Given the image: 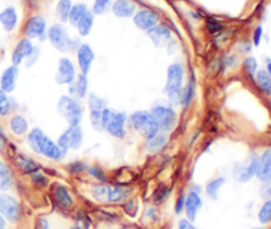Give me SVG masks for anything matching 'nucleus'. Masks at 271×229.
Here are the masks:
<instances>
[{
	"mask_svg": "<svg viewBox=\"0 0 271 229\" xmlns=\"http://www.w3.org/2000/svg\"><path fill=\"white\" fill-rule=\"evenodd\" d=\"M29 147L36 152V154L42 155L48 159L52 161H58L64 156V152L61 151V149L58 147V145L56 142H53L52 139L44 134L41 129L35 127L29 131L28 136H27Z\"/></svg>",
	"mask_w": 271,
	"mask_h": 229,
	"instance_id": "obj_1",
	"label": "nucleus"
},
{
	"mask_svg": "<svg viewBox=\"0 0 271 229\" xmlns=\"http://www.w3.org/2000/svg\"><path fill=\"white\" fill-rule=\"evenodd\" d=\"M57 109L58 113L69 123V126H80L84 109L73 96H62L58 101Z\"/></svg>",
	"mask_w": 271,
	"mask_h": 229,
	"instance_id": "obj_2",
	"label": "nucleus"
},
{
	"mask_svg": "<svg viewBox=\"0 0 271 229\" xmlns=\"http://www.w3.org/2000/svg\"><path fill=\"white\" fill-rule=\"evenodd\" d=\"M129 125L135 131H138L140 135L144 136L145 139L159 132V129L154 118H152L151 113L144 111V110H138V111L131 114L129 118Z\"/></svg>",
	"mask_w": 271,
	"mask_h": 229,
	"instance_id": "obj_3",
	"label": "nucleus"
},
{
	"mask_svg": "<svg viewBox=\"0 0 271 229\" xmlns=\"http://www.w3.org/2000/svg\"><path fill=\"white\" fill-rule=\"evenodd\" d=\"M150 113L155 121L159 131L167 134V132L172 131L176 126L178 117H176V113L172 107L165 106V105H155Z\"/></svg>",
	"mask_w": 271,
	"mask_h": 229,
	"instance_id": "obj_4",
	"label": "nucleus"
},
{
	"mask_svg": "<svg viewBox=\"0 0 271 229\" xmlns=\"http://www.w3.org/2000/svg\"><path fill=\"white\" fill-rule=\"evenodd\" d=\"M82 142H84V132L80 129V126H69L60 135L57 145L61 149V151L66 154L68 150L80 149L82 146Z\"/></svg>",
	"mask_w": 271,
	"mask_h": 229,
	"instance_id": "obj_5",
	"label": "nucleus"
},
{
	"mask_svg": "<svg viewBox=\"0 0 271 229\" xmlns=\"http://www.w3.org/2000/svg\"><path fill=\"white\" fill-rule=\"evenodd\" d=\"M48 39L51 44L60 52H68L75 48L68 31L61 24H55L48 29Z\"/></svg>",
	"mask_w": 271,
	"mask_h": 229,
	"instance_id": "obj_6",
	"label": "nucleus"
},
{
	"mask_svg": "<svg viewBox=\"0 0 271 229\" xmlns=\"http://www.w3.org/2000/svg\"><path fill=\"white\" fill-rule=\"evenodd\" d=\"M184 82V68L179 62L171 64L167 69V82H165V94H171L183 89Z\"/></svg>",
	"mask_w": 271,
	"mask_h": 229,
	"instance_id": "obj_7",
	"label": "nucleus"
},
{
	"mask_svg": "<svg viewBox=\"0 0 271 229\" xmlns=\"http://www.w3.org/2000/svg\"><path fill=\"white\" fill-rule=\"evenodd\" d=\"M258 161L259 158L257 156H252L250 159L245 161L243 163H239L233 170V176L236 178V180L245 183L257 174V168H258Z\"/></svg>",
	"mask_w": 271,
	"mask_h": 229,
	"instance_id": "obj_8",
	"label": "nucleus"
},
{
	"mask_svg": "<svg viewBox=\"0 0 271 229\" xmlns=\"http://www.w3.org/2000/svg\"><path fill=\"white\" fill-rule=\"evenodd\" d=\"M46 32V21L40 15L29 17L24 26V35L27 39H42Z\"/></svg>",
	"mask_w": 271,
	"mask_h": 229,
	"instance_id": "obj_9",
	"label": "nucleus"
},
{
	"mask_svg": "<svg viewBox=\"0 0 271 229\" xmlns=\"http://www.w3.org/2000/svg\"><path fill=\"white\" fill-rule=\"evenodd\" d=\"M77 75H76V66L75 64L69 60V58L64 57L58 61L57 73H56V81L60 85H69L76 80Z\"/></svg>",
	"mask_w": 271,
	"mask_h": 229,
	"instance_id": "obj_10",
	"label": "nucleus"
},
{
	"mask_svg": "<svg viewBox=\"0 0 271 229\" xmlns=\"http://www.w3.org/2000/svg\"><path fill=\"white\" fill-rule=\"evenodd\" d=\"M0 213L4 219H7L11 223L17 221L20 217V207L16 199L8 195H2L0 196Z\"/></svg>",
	"mask_w": 271,
	"mask_h": 229,
	"instance_id": "obj_11",
	"label": "nucleus"
},
{
	"mask_svg": "<svg viewBox=\"0 0 271 229\" xmlns=\"http://www.w3.org/2000/svg\"><path fill=\"white\" fill-rule=\"evenodd\" d=\"M126 121V114L120 113V111H113L111 117H110L109 123H107L106 131L109 132L110 135H113L114 138H125V135H126V129H125Z\"/></svg>",
	"mask_w": 271,
	"mask_h": 229,
	"instance_id": "obj_12",
	"label": "nucleus"
},
{
	"mask_svg": "<svg viewBox=\"0 0 271 229\" xmlns=\"http://www.w3.org/2000/svg\"><path fill=\"white\" fill-rule=\"evenodd\" d=\"M134 24L142 31H150L159 23V15L152 10H140L133 16Z\"/></svg>",
	"mask_w": 271,
	"mask_h": 229,
	"instance_id": "obj_13",
	"label": "nucleus"
},
{
	"mask_svg": "<svg viewBox=\"0 0 271 229\" xmlns=\"http://www.w3.org/2000/svg\"><path fill=\"white\" fill-rule=\"evenodd\" d=\"M149 32L150 39H151L152 44L155 47H164L169 40L172 39V31L169 27H167L165 24H156L155 27H152Z\"/></svg>",
	"mask_w": 271,
	"mask_h": 229,
	"instance_id": "obj_14",
	"label": "nucleus"
},
{
	"mask_svg": "<svg viewBox=\"0 0 271 229\" xmlns=\"http://www.w3.org/2000/svg\"><path fill=\"white\" fill-rule=\"evenodd\" d=\"M77 61H78V66L81 69L82 75L87 76V73L90 72L91 65H93L94 61V52L90 45H87V44H81V45H78Z\"/></svg>",
	"mask_w": 271,
	"mask_h": 229,
	"instance_id": "obj_15",
	"label": "nucleus"
},
{
	"mask_svg": "<svg viewBox=\"0 0 271 229\" xmlns=\"http://www.w3.org/2000/svg\"><path fill=\"white\" fill-rule=\"evenodd\" d=\"M33 51H35V47H33L31 39H27L26 37V39L20 40L12 52L13 65H16L17 66V65L21 64L26 58H28L29 56L32 55Z\"/></svg>",
	"mask_w": 271,
	"mask_h": 229,
	"instance_id": "obj_16",
	"label": "nucleus"
},
{
	"mask_svg": "<svg viewBox=\"0 0 271 229\" xmlns=\"http://www.w3.org/2000/svg\"><path fill=\"white\" fill-rule=\"evenodd\" d=\"M17 77H19V69L16 65L8 66L0 77V89L6 93H11L16 87Z\"/></svg>",
	"mask_w": 271,
	"mask_h": 229,
	"instance_id": "obj_17",
	"label": "nucleus"
},
{
	"mask_svg": "<svg viewBox=\"0 0 271 229\" xmlns=\"http://www.w3.org/2000/svg\"><path fill=\"white\" fill-rule=\"evenodd\" d=\"M111 11L115 16L118 17H131L135 15L136 4L131 0H114L111 4Z\"/></svg>",
	"mask_w": 271,
	"mask_h": 229,
	"instance_id": "obj_18",
	"label": "nucleus"
},
{
	"mask_svg": "<svg viewBox=\"0 0 271 229\" xmlns=\"http://www.w3.org/2000/svg\"><path fill=\"white\" fill-rule=\"evenodd\" d=\"M201 205H203V200H201L200 195L197 194V192H194V191L189 192L188 196L185 197V205H184L188 220H190V221H194V220H196L197 213L200 211Z\"/></svg>",
	"mask_w": 271,
	"mask_h": 229,
	"instance_id": "obj_19",
	"label": "nucleus"
},
{
	"mask_svg": "<svg viewBox=\"0 0 271 229\" xmlns=\"http://www.w3.org/2000/svg\"><path fill=\"white\" fill-rule=\"evenodd\" d=\"M257 176L261 181L270 180L271 179V149L266 150L258 161Z\"/></svg>",
	"mask_w": 271,
	"mask_h": 229,
	"instance_id": "obj_20",
	"label": "nucleus"
},
{
	"mask_svg": "<svg viewBox=\"0 0 271 229\" xmlns=\"http://www.w3.org/2000/svg\"><path fill=\"white\" fill-rule=\"evenodd\" d=\"M167 134L159 131L155 135H152L145 139V150H147V152H150V154H158V152H160L164 149V146L167 145Z\"/></svg>",
	"mask_w": 271,
	"mask_h": 229,
	"instance_id": "obj_21",
	"label": "nucleus"
},
{
	"mask_svg": "<svg viewBox=\"0 0 271 229\" xmlns=\"http://www.w3.org/2000/svg\"><path fill=\"white\" fill-rule=\"evenodd\" d=\"M0 23L3 26L4 31L11 32L16 28L17 24V12L13 7H7L0 12Z\"/></svg>",
	"mask_w": 271,
	"mask_h": 229,
	"instance_id": "obj_22",
	"label": "nucleus"
},
{
	"mask_svg": "<svg viewBox=\"0 0 271 229\" xmlns=\"http://www.w3.org/2000/svg\"><path fill=\"white\" fill-rule=\"evenodd\" d=\"M87 86H89V84H87L86 75H82L81 73V75H78L76 77V80L71 84H69V91H70L71 96H77L80 98H84L86 97Z\"/></svg>",
	"mask_w": 271,
	"mask_h": 229,
	"instance_id": "obj_23",
	"label": "nucleus"
},
{
	"mask_svg": "<svg viewBox=\"0 0 271 229\" xmlns=\"http://www.w3.org/2000/svg\"><path fill=\"white\" fill-rule=\"evenodd\" d=\"M55 200L61 208H69L73 204V197L64 186H56L55 188Z\"/></svg>",
	"mask_w": 271,
	"mask_h": 229,
	"instance_id": "obj_24",
	"label": "nucleus"
},
{
	"mask_svg": "<svg viewBox=\"0 0 271 229\" xmlns=\"http://www.w3.org/2000/svg\"><path fill=\"white\" fill-rule=\"evenodd\" d=\"M10 127L11 131H12L15 135H24V134L28 132V121H27L23 116L16 114V116H13L12 118H11Z\"/></svg>",
	"mask_w": 271,
	"mask_h": 229,
	"instance_id": "obj_25",
	"label": "nucleus"
},
{
	"mask_svg": "<svg viewBox=\"0 0 271 229\" xmlns=\"http://www.w3.org/2000/svg\"><path fill=\"white\" fill-rule=\"evenodd\" d=\"M16 165L17 167L24 172V174H33V172L39 171V166L33 159L28 158L26 155H17L16 156Z\"/></svg>",
	"mask_w": 271,
	"mask_h": 229,
	"instance_id": "obj_26",
	"label": "nucleus"
},
{
	"mask_svg": "<svg viewBox=\"0 0 271 229\" xmlns=\"http://www.w3.org/2000/svg\"><path fill=\"white\" fill-rule=\"evenodd\" d=\"M93 24H94V13L91 12V11H87V12L84 15V17L78 21L76 27H77V31L80 35L87 36L90 33L91 28H93Z\"/></svg>",
	"mask_w": 271,
	"mask_h": 229,
	"instance_id": "obj_27",
	"label": "nucleus"
},
{
	"mask_svg": "<svg viewBox=\"0 0 271 229\" xmlns=\"http://www.w3.org/2000/svg\"><path fill=\"white\" fill-rule=\"evenodd\" d=\"M87 6L85 3H77L75 6H71L70 13H69L68 21L71 24V26H77V23L80 20L84 17L85 13L87 12Z\"/></svg>",
	"mask_w": 271,
	"mask_h": 229,
	"instance_id": "obj_28",
	"label": "nucleus"
},
{
	"mask_svg": "<svg viewBox=\"0 0 271 229\" xmlns=\"http://www.w3.org/2000/svg\"><path fill=\"white\" fill-rule=\"evenodd\" d=\"M257 85L259 86L263 93L266 94H271V77L266 71H259L257 72Z\"/></svg>",
	"mask_w": 271,
	"mask_h": 229,
	"instance_id": "obj_29",
	"label": "nucleus"
},
{
	"mask_svg": "<svg viewBox=\"0 0 271 229\" xmlns=\"http://www.w3.org/2000/svg\"><path fill=\"white\" fill-rule=\"evenodd\" d=\"M71 10V0H58L56 12H57L58 19L61 21H68L69 13Z\"/></svg>",
	"mask_w": 271,
	"mask_h": 229,
	"instance_id": "obj_30",
	"label": "nucleus"
},
{
	"mask_svg": "<svg viewBox=\"0 0 271 229\" xmlns=\"http://www.w3.org/2000/svg\"><path fill=\"white\" fill-rule=\"evenodd\" d=\"M12 184V176H11L10 168L4 163H0V191H7Z\"/></svg>",
	"mask_w": 271,
	"mask_h": 229,
	"instance_id": "obj_31",
	"label": "nucleus"
},
{
	"mask_svg": "<svg viewBox=\"0 0 271 229\" xmlns=\"http://www.w3.org/2000/svg\"><path fill=\"white\" fill-rule=\"evenodd\" d=\"M127 197L126 190L123 187H109V197L107 201L110 203H119Z\"/></svg>",
	"mask_w": 271,
	"mask_h": 229,
	"instance_id": "obj_32",
	"label": "nucleus"
},
{
	"mask_svg": "<svg viewBox=\"0 0 271 229\" xmlns=\"http://www.w3.org/2000/svg\"><path fill=\"white\" fill-rule=\"evenodd\" d=\"M91 195L95 200L104 203V201H107V197H109V187L107 186H104V184H97L94 186L93 190H91Z\"/></svg>",
	"mask_w": 271,
	"mask_h": 229,
	"instance_id": "obj_33",
	"label": "nucleus"
},
{
	"mask_svg": "<svg viewBox=\"0 0 271 229\" xmlns=\"http://www.w3.org/2000/svg\"><path fill=\"white\" fill-rule=\"evenodd\" d=\"M225 178H217L213 179V180H210L209 183L207 184V194L209 195L210 197H213L216 199L217 197V192L221 187H223L224 184H225Z\"/></svg>",
	"mask_w": 271,
	"mask_h": 229,
	"instance_id": "obj_34",
	"label": "nucleus"
},
{
	"mask_svg": "<svg viewBox=\"0 0 271 229\" xmlns=\"http://www.w3.org/2000/svg\"><path fill=\"white\" fill-rule=\"evenodd\" d=\"M194 93H196L194 82L193 81H190V82H188V84L185 85L184 89H183V101H181V105H184V106L189 105V103L192 102V100H193Z\"/></svg>",
	"mask_w": 271,
	"mask_h": 229,
	"instance_id": "obj_35",
	"label": "nucleus"
},
{
	"mask_svg": "<svg viewBox=\"0 0 271 229\" xmlns=\"http://www.w3.org/2000/svg\"><path fill=\"white\" fill-rule=\"evenodd\" d=\"M258 219L262 224L271 223V199H267L266 203L259 210Z\"/></svg>",
	"mask_w": 271,
	"mask_h": 229,
	"instance_id": "obj_36",
	"label": "nucleus"
},
{
	"mask_svg": "<svg viewBox=\"0 0 271 229\" xmlns=\"http://www.w3.org/2000/svg\"><path fill=\"white\" fill-rule=\"evenodd\" d=\"M113 0H94L93 4V11L91 12L94 15H104L109 11L110 6H111Z\"/></svg>",
	"mask_w": 271,
	"mask_h": 229,
	"instance_id": "obj_37",
	"label": "nucleus"
},
{
	"mask_svg": "<svg viewBox=\"0 0 271 229\" xmlns=\"http://www.w3.org/2000/svg\"><path fill=\"white\" fill-rule=\"evenodd\" d=\"M11 111V100L6 91L0 89V116L6 117Z\"/></svg>",
	"mask_w": 271,
	"mask_h": 229,
	"instance_id": "obj_38",
	"label": "nucleus"
},
{
	"mask_svg": "<svg viewBox=\"0 0 271 229\" xmlns=\"http://www.w3.org/2000/svg\"><path fill=\"white\" fill-rule=\"evenodd\" d=\"M87 103H89V107L91 110H104L105 109V100L97 96L95 93H91L87 98Z\"/></svg>",
	"mask_w": 271,
	"mask_h": 229,
	"instance_id": "obj_39",
	"label": "nucleus"
},
{
	"mask_svg": "<svg viewBox=\"0 0 271 229\" xmlns=\"http://www.w3.org/2000/svg\"><path fill=\"white\" fill-rule=\"evenodd\" d=\"M243 68L248 72L249 76L254 77L255 73H257V68H258V64H257V60L254 57H246L245 61H243Z\"/></svg>",
	"mask_w": 271,
	"mask_h": 229,
	"instance_id": "obj_40",
	"label": "nucleus"
},
{
	"mask_svg": "<svg viewBox=\"0 0 271 229\" xmlns=\"http://www.w3.org/2000/svg\"><path fill=\"white\" fill-rule=\"evenodd\" d=\"M101 111L102 110H91L90 111L91 126L97 130H102V127H101Z\"/></svg>",
	"mask_w": 271,
	"mask_h": 229,
	"instance_id": "obj_41",
	"label": "nucleus"
},
{
	"mask_svg": "<svg viewBox=\"0 0 271 229\" xmlns=\"http://www.w3.org/2000/svg\"><path fill=\"white\" fill-rule=\"evenodd\" d=\"M123 207H125V211H126V213L129 215V216H131V217L136 216V212H138V204H136L135 200L127 201V203Z\"/></svg>",
	"mask_w": 271,
	"mask_h": 229,
	"instance_id": "obj_42",
	"label": "nucleus"
},
{
	"mask_svg": "<svg viewBox=\"0 0 271 229\" xmlns=\"http://www.w3.org/2000/svg\"><path fill=\"white\" fill-rule=\"evenodd\" d=\"M89 172H90V175H93L94 178L97 179V180H100V181L106 180V176H105L104 170H102L101 167H98V166H94V167H90Z\"/></svg>",
	"mask_w": 271,
	"mask_h": 229,
	"instance_id": "obj_43",
	"label": "nucleus"
},
{
	"mask_svg": "<svg viewBox=\"0 0 271 229\" xmlns=\"http://www.w3.org/2000/svg\"><path fill=\"white\" fill-rule=\"evenodd\" d=\"M261 196L263 199H266V200L271 199V179L270 180L263 181V186L261 188Z\"/></svg>",
	"mask_w": 271,
	"mask_h": 229,
	"instance_id": "obj_44",
	"label": "nucleus"
},
{
	"mask_svg": "<svg viewBox=\"0 0 271 229\" xmlns=\"http://www.w3.org/2000/svg\"><path fill=\"white\" fill-rule=\"evenodd\" d=\"M77 229H89V220L86 219L85 215L80 213L77 217V225H76Z\"/></svg>",
	"mask_w": 271,
	"mask_h": 229,
	"instance_id": "obj_45",
	"label": "nucleus"
},
{
	"mask_svg": "<svg viewBox=\"0 0 271 229\" xmlns=\"http://www.w3.org/2000/svg\"><path fill=\"white\" fill-rule=\"evenodd\" d=\"M262 35H263V31H262V27H257L253 33V42H254L255 47H258L261 44L262 40Z\"/></svg>",
	"mask_w": 271,
	"mask_h": 229,
	"instance_id": "obj_46",
	"label": "nucleus"
},
{
	"mask_svg": "<svg viewBox=\"0 0 271 229\" xmlns=\"http://www.w3.org/2000/svg\"><path fill=\"white\" fill-rule=\"evenodd\" d=\"M32 180L35 181L36 184H39V186H44V184L46 183V178L42 174H40V172L36 171V174L33 172L32 174Z\"/></svg>",
	"mask_w": 271,
	"mask_h": 229,
	"instance_id": "obj_47",
	"label": "nucleus"
},
{
	"mask_svg": "<svg viewBox=\"0 0 271 229\" xmlns=\"http://www.w3.org/2000/svg\"><path fill=\"white\" fill-rule=\"evenodd\" d=\"M69 170H70V172H81L85 170V165L81 162H76V163L69 165Z\"/></svg>",
	"mask_w": 271,
	"mask_h": 229,
	"instance_id": "obj_48",
	"label": "nucleus"
},
{
	"mask_svg": "<svg viewBox=\"0 0 271 229\" xmlns=\"http://www.w3.org/2000/svg\"><path fill=\"white\" fill-rule=\"evenodd\" d=\"M179 229H196L194 225L192 224V221L188 219H183L180 220V223H179Z\"/></svg>",
	"mask_w": 271,
	"mask_h": 229,
	"instance_id": "obj_49",
	"label": "nucleus"
},
{
	"mask_svg": "<svg viewBox=\"0 0 271 229\" xmlns=\"http://www.w3.org/2000/svg\"><path fill=\"white\" fill-rule=\"evenodd\" d=\"M184 205H185V197L184 196H180L178 199V203H176V207H175V211H176V213L183 212V210H184Z\"/></svg>",
	"mask_w": 271,
	"mask_h": 229,
	"instance_id": "obj_50",
	"label": "nucleus"
},
{
	"mask_svg": "<svg viewBox=\"0 0 271 229\" xmlns=\"http://www.w3.org/2000/svg\"><path fill=\"white\" fill-rule=\"evenodd\" d=\"M37 56H39V49L35 48V51H33V53L31 56H29L27 60H28V62H27V66H29V65L35 64L36 60H37Z\"/></svg>",
	"mask_w": 271,
	"mask_h": 229,
	"instance_id": "obj_51",
	"label": "nucleus"
},
{
	"mask_svg": "<svg viewBox=\"0 0 271 229\" xmlns=\"http://www.w3.org/2000/svg\"><path fill=\"white\" fill-rule=\"evenodd\" d=\"M36 229H49V224L45 219H37L36 221Z\"/></svg>",
	"mask_w": 271,
	"mask_h": 229,
	"instance_id": "obj_52",
	"label": "nucleus"
},
{
	"mask_svg": "<svg viewBox=\"0 0 271 229\" xmlns=\"http://www.w3.org/2000/svg\"><path fill=\"white\" fill-rule=\"evenodd\" d=\"M7 145V136L4 131L0 129V149H4V146Z\"/></svg>",
	"mask_w": 271,
	"mask_h": 229,
	"instance_id": "obj_53",
	"label": "nucleus"
},
{
	"mask_svg": "<svg viewBox=\"0 0 271 229\" xmlns=\"http://www.w3.org/2000/svg\"><path fill=\"white\" fill-rule=\"evenodd\" d=\"M4 228H6V220H4V217L2 216V213H0V229Z\"/></svg>",
	"mask_w": 271,
	"mask_h": 229,
	"instance_id": "obj_54",
	"label": "nucleus"
},
{
	"mask_svg": "<svg viewBox=\"0 0 271 229\" xmlns=\"http://www.w3.org/2000/svg\"><path fill=\"white\" fill-rule=\"evenodd\" d=\"M267 73L270 75V77H271V61L267 62Z\"/></svg>",
	"mask_w": 271,
	"mask_h": 229,
	"instance_id": "obj_55",
	"label": "nucleus"
},
{
	"mask_svg": "<svg viewBox=\"0 0 271 229\" xmlns=\"http://www.w3.org/2000/svg\"><path fill=\"white\" fill-rule=\"evenodd\" d=\"M70 229H77V228H76V226H73V228H70Z\"/></svg>",
	"mask_w": 271,
	"mask_h": 229,
	"instance_id": "obj_56",
	"label": "nucleus"
},
{
	"mask_svg": "<svg viewBox=\"0 0 271 229\" xmlns=\"http://www.w3.org/2000/svg\"><path fill=\"white\" fill-rule=\"evenodd\" d=\"M254 229H261V228H254Z\"/></svg>",
	"mask_w": 271,
	"mask_h": 229,
	"instance_id": "obj_57",
	"label": "nucleus"
},
{
	"mask_svg": "<svg viewBox=\"0 0 271 229\" xmlns=\"http://www.w3.org/2000/svg\"><path fill=\"white\" fill-rule=\"evenodd\" d=\"M120 229H125V228H120Z\"/></svg>",
	"mask_w": 271,
	"mask_h": 229,
	"instance_id": "obj_58",
	"label": "nucleus"
}]
</instances>
